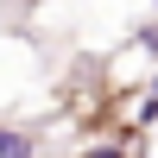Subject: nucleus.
Wrapping results in <instances>:
<instances>
[{"mask_svg": "<svg viewBox=\"0 0 158 158\" xmlns=\"http://www.w3.org/2000/svg\"><path fill=\"white\" fill-rule=\"evenodd\" d=\"M0 158H32V139L25 133H0Z\"/></svg>", "mask_w": 158, "mask_h": 158, "instance_id": "1", "label": "nucleus"}]
</instances>
